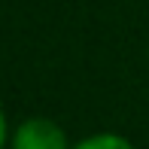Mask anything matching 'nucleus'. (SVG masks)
I'll use <instances>...</instances> for the list:
<instances>
[{
	"label": "nucleus",
	"mask_w": 149,
	"mask_h": 149,
	"mask_svg": "<svg viewBox=\"0 0 149 149\" xmlns=\"http://www.w3.org/2000/svg\"><path fill=\"white\" fill-rule=\"evenodd\" d=\"M9 149H73L67 131L49 116H28L9 134Z\"/></svg>",
	"instance_id": "nucleus-1"
},
{
	"label": "nucleus",
	"mask_w": 149,
	"mask_h": 149,
	"mask_svg": "<svg viewBox=\"0 0 149 149\" xmlns=\"http://www.w3.org/2000/svg\"><path fill=\"white\" fill-rule=\"evenodd\" d=\"M73 149H137L125 134H116V131H97V134H88V137L76 140Z\"/></svg>",
	"instance_id": "nucleus-2"
},
{
	"label": "nucleus",
	"mask_w": 149,
	"mask_h": 149,
	"mask_svg": "<svg viewBox=\"0 0 149 149\" xmlns=\"http://www.w3.org/2000/svg\"><path fill=\"white\" fill-rule=\"evenodd\" d=\"M9 134H12V128H9V119H6L3 107H0V149H9Z\"/></svg>",
	"instance_id": "nucleus-3"
}]
</instances>
